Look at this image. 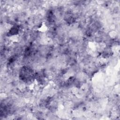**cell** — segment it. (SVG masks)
Wrapping results in <instances>:
<instances>
[{"label":"cell","instance_id":"cell-1","mask_svg":"<svg viewBox=\"0 0 120 120\" xmlns=\"http://www.w3.org/2000/svg\"><path fill=\"white\" fill-rule=\"evenodd\" d=\"M19 32V27L18 26H14L9 31L8 34L11 35H14L18 34Z\"/></svg>","mask_w":120,"mask_h":120}]
</instances>
